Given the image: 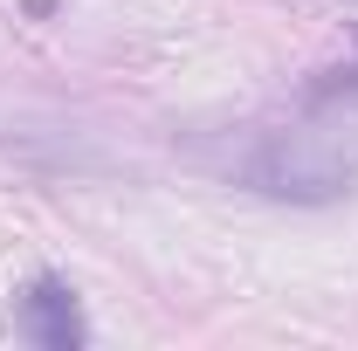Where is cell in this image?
Returning <instances> with one entry per match:
<instances>
[{"label":"cell","mask_w":358,"mask_h":351,"mask_svg":"<svg viewBox=\"0 0 358 351\" xmlns=\"http://www.w3.org/2000/svg\"><path fill=\"white\" fill-rule=\"evenodd\" d=\"M241 179L268 193V200H338V193H352V166L345 159H331L324 145L310 138H262L255 145V159L241 166Z\"/></svg>","instance_id":"6da1fadb"},{"label":"cell","mask_w":358,"mask_h":351,"mask_svg":"<svg viewBox=\"0 0 358 351\" xmlns=\"http://www.w3.org/2000/svg\"><path fill=\"white\" fill-rule=\"evenodd\" d=\"M14 331L28 338V345L42 351H76L90 338L83 324V303H76V289H69V275H35L28 289H21V310H14Z\"/></svg>","instance_id":"7a4b0ae2"}]
</instances>
